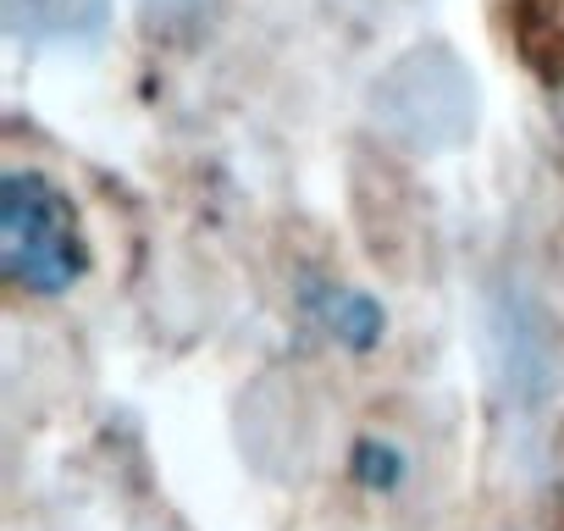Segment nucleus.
Returning <instances> with one entry per match:
<instances>
[{
	"instance_id": "nucleus-2",
	"label": "nucleus",
	"mask_w": 564,
	"mask_h": 531,
	"mask_svg": "<svg viewBox=\"0 0 564 531\" xmlns=\"http://www.w3.org/2000/svg\"><path fill=\"white\" fill-rule=\"evenodd\" d=\"M0 266L29 294H67L89 272L78 210L40 172H7L0 183Z\"/></svg>"
},
{
	"instance_id": "nucleus-5",
	"label": "nucleus",
	"mask_w": 564,
	"mask_h": 531,
	"mask_svg": "<svg viewBox=\"0 0 564 531\" xmlns=\"http://www.w3.org/2000/svg\"><path fill=\"white\" fill-rule=\"evenodd\" d=\"M349 470H355L360 487H371V492H393V487H404L410 459H404L388 437H360L355 454H349Z\"/></svg>"
},
{
	"instance_id": "nucleus-6",
	"label": "nucleus",
	"mask_w": 564,
	"mask_h": 531,
	"mask_svg": "<svg viewBox=\"0 0 564 531\" xmlns=\"http://www.w3.org/2000/svg\"><path fill=\"white\" fill-rule=\"evenodd\" d=\"M205 7H210V0H150V12H155L161 23H172V29H177V23H194Z\"/></svg>"
},
{
	"instance_id": "nucleus-3",
	"label": "nucleus",
	"mask_w": 564,
	"mask_h": 531,
	"mask_svg": "<svg viewBox=\"0 0 564 531\" xmlns=\"http://www.w3.org/2000/svg\"><path fill=\"white\" fill-rule=\"evenodd\" d=\"M7 29L29 45H84L111 23V0H0Z\"/></svg>"
},
{
	"instance_id": "nucleus-4",
	"label": "nucleus",
	"mask_w": 564,
	"mask_h": 531,
	"mask_svg": "<svg viewBox=\"0 0 564 531\" xmlns=\"http://www.w3.org/2000/svg\"><path fill=\"white\" fill-rule=\"evenodd\" d=\"M300 300H305V316H316V322H322V333H333V338H338L344 349H355V355L377 349V344H382V333H388L382 305H377L371 294L344 289V283L316 278V283H305V289H300Z\"/></svg>"
},
{
	"instance_id": "nucleus-1",
	"label": "nucleus",
	"mask_w": 564,
	"mask_h": 531,
	"mask_svg": "<svg viewBox=\"0 0 564 531\" xmlns=\"http://www.w3.org/2000/svg\"><path fill=\"white\" fill-rule=\"evenodd\" d=\"M371 122L415 155H443L476 139L481 95L459 51L415 45L371 84Z\"/></svg>"
}]
</instances>
